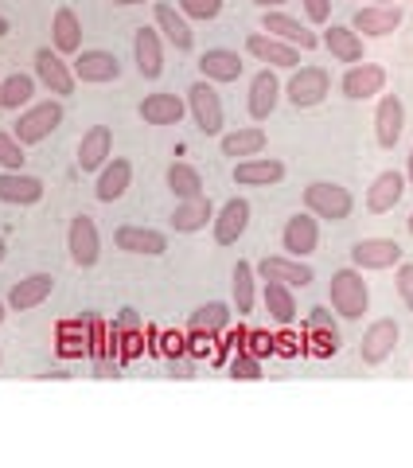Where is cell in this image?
I'll return each instance as SVG.
<instances>
[{"label": "cell", "instance_id": "816d5d0a", "mask_svg": "<svg viewBox=\"0 0 413 468\" xmlns=\"http://www.w3.org/2000/svg\"><path fill=\"white\" fill-rule=\"evenodd\" d=\"M5 254H8V246H5V239H0V261H5Z\"/></svg>", "mask_w": 413, "mask_h": 468}, {"label": "cell", "instance_id": "603a6c76", "mask_svg": "<svg viewBox=\"0 0 413 468\" xmlns=\"http://www.w3.org/2000/svg\"><path fill=\"white\" fill-rule=\"evenodd\" d=\"M51 292H55V277H51V273H27V277H20V282L12 285V292H8V309H16V313L39 309V304L48 301Z\"/></svg>", "mask_w": 413, "mask_h": 468}, {"label": "cell", "instance_id": "db71d44e", "mask_svg": "<svg viewBox=\"0 0 413 468\" xmlns=\"http://www.w3.org/2000/svg\"><path fill=\"white\" fill-rule=\"evenodd\" d=\"M378 5H394V0H378Z\"/></svg>", "mask_w": 413, "mask_h": 468}, {"label": "cell", "instance_id": "f6af8a7d", "mask_svg": "<svg viewBox=\"0 0 413 468\" xmlns=\"http://www.w3.org/2000/svg\"><path fill=\"white\" fill-rule=\"evenodd\" d=\"M304 5V16L312 24H328L332 20V0H301Z\"/></svg>", "mask_w": 413, "mask_h": 468}, {"label": "cell", "instance_id": "52a82bcc", "mask_svg": "<svg viewBox=\"0 0 413 468\" xmlns=\"http://www.w3.org/2000/svg\"><path fill=\"white\" fill-rule=\"evenodd\" d=\"M320 246V218L312 211H297L281 230V250L289 258H308Z\"/></svg>", "mask_w": 413, "mask_h": 468}, {"label": "cell", "instance_id": "3957f363", "mask_svg": "<svg viewBox=\"0 0 413 468\" xmlns=\"http://www.w3.org/2000/svg\"><path fill=\"white\" fill-rule=\"evenodd\" d=\"M58 125H63V101H39V106H27V110L16 117L12 133H16V141L27 149V144L48 141Z\"/></svg>", "mask_w": 413, "mask_h": 468}, {"label": "cell", "instance_id": "83f0119b", "mask_svg": "<svg viewBox=\"0 0 413 468\" xmlns=\"http://www.w3.org/2000/svg\"><path fill=\"white\" fill-rule=\"evenodd\" d=\"M199 70H203L206 82H234V79H242L246 63H242L238 51H230V48H211V51L199 55Z\"/></svg>", "mask_w": 413, "mask_h": 468}, {"label": "cell", "instance_id": "277c9868", "mask_svg": "<svg viewBox=\"0 0 413 468\" xmlns=\"http://www.w3.org/2000/svg\"><path fill=\"white\" fill-rule=\"evenodd\" d=\"M187 110H191V117H196L199 133H206V137H218V133H223V122H227L223 98H218V90H215V86L206 82V79H199V82L187 86Z\"/></svg>", "mask_w": 413, "mask_h": 468}, {"label": "cell", "instance_id": "b9f144b4", "mask_svg": "<svg viewBox=\"0 0 413 468\" xmlns=\"http://www.w3.org/2000/svg\"><path fill=\"white\" fill-rule=\"evenodd\" d=\"M230 378H242V383H258L261 378V359L249 356V351H238L230 359Z\"/></svg>", "mask_w": 413, "mask_h": 468}, {"label": "cell", "instance_id": "8fae6325", "mask_svg": "<svg viewBox=\"0 0 413 468\" xmlns=\"http://www.w3.org/2000/svg\"><path fill=\"white\" fill-rule=\"evenodd\" d=\"M397 324L394 320H375L371 328L363 332V340H359V359L366 363V367H378V363H387L394 356V347H397Z\"/></svg>", "mask_w": 413, "mask_h": 468}, {"label": "cell", "instance_id": "484cf974", "mask_svg": "<svg viewBox=\"0 0 413 468\" xmlns=\"http://www.w3.org/2000/svg\"><path fill=\"white\" fill-rule=\"evenodd\" d=\"M113 156V133L110 125H94L86 129L82 141H79V168L82 172H101V165Z\"/></svg>", "mask_w": 413, "mask_h": 468}, {"label": "cell", "instance_id": "bcb514c9", "mask_svg": "<svg viewBox=\"0 0 413 468\" xmlns=\"http://www.w3.org/2000/svg\"><path fill=\"white\" fill-rule=\"evenodd\" d=\"M249 340H254V347H249V356H270V351H273V344H270V335H261V332H254V335H249Z\"/></svg>", "mask_w": 413, "mask_h": 468}, {"label": "cell", "instance_id": "30bf717a", "mask_svg": "<svg viewBox=\"0 0 413 468\" xmlns=\"http://www.w3.org/2000/svg\"><path fill=\"white\" fill-rule=\"evenodd\" d=\"M402 261V246L394 239H359L351 246V266L355 270H394Z\"/></svg>", "mask_w": 413, "mask_h": 468}, {"label": "cell", "instance_id": "8d00e7d4", "mask_svg": "<svg viewBox=\"0 0 413 468\" xmlns=\"http://www.w3.org/2000/svg\"><path fill=\"white\" fill-rule=\"evenodd\" d=\"M223 153L227 156H261L265 153V129L261 125H246V129H234V133L223 137Z\"/></svg>", "mask_w": 413, "mask_h": 468}, {"label": "cell", "instance_id": "7a4b0ae2", "mask_svg": "<svg viewBox=\"0 0 413 468\" xmlns=\"http://www.w3.org/2000/svg\"><path fill=\"white\" fill-rule=\"evenodd\" d=\"M304 207L312 211L316 218H328V223H344L355 207V199L344 184H332V180H316L304 187Z\"/></svg>", "mask_w": 413, "mask_h": 468}, {"label": "cell", "instance_id": "2e32d148", "mask_svg": "<svg viewBox=\"0 0 413 468\" xmlns=\"http://www.w3.org/2000/svg\"><path fill=\"white\" fill-rule=\"evenodd\" d=\"M132 58H137L141 79H160L164 75V43H160L156 27H137L132 32Z\"/></svg>", "mask_w": 413, "mask_h": 468}, {"label": "cell", "instance_id": "5b68a950", "mask_svg": "<svg viewBox=\"0 0 413 468\" xmlns=\"http://www.w3.org/2000/svg\"><path fill=\"white\" fill-rule=\"evenodd\" d=\"M328 90H332L328 70L323 67H301V70H292V79L285 86V98L297 110H312V106H320V101L328 98Z\"/></svg>", "mask_w": 413, "mask_h": 468}, {"label": "cell", "instance_id": "f546056e", "mask_svg": "<svg viewBox=\"0 0 413 468\" xmlns=\"http://www.w3.org/2000/svg\"><path fill=\"white\" fill-rule=\"evenodd\" d=\"M277 101H281V82H277V75L265 67L254 75V82H249V117H254V122H265V117L277 110Z\"/></svg>", "mask_w": 413, "mask_h": 468}, {"label": "cell", "instance_id": "7dc6e473", "mask_svg": "<svg viewBox=\"0 0 413 468\" xmlns=\"http://www.w3.org/2000/svg\"><path fill=\"white\" fill-rule=\"evenodd\" d=\"M258 8H277V5H285V0H254Z\"/></svg>", "mask_w": 413, "mask_h": 468}, {"label": "cell", "instance_id": "6da1fadb", "mask_svg": "<svg viewBox=\"0 0 413 468\" xmlns=\"http://www.w3.org/2000/svg\"><path fill=\"white\" fill-rule=\"evenodd\" d=\"M328 301L344 320H363L366 304H371V285L363 282V270H335L328 282Z\"/></svg>", "mask_w": 413, "mask_h": 468}, {"label": "cell", "instance_id": "681fc988", "mask_svg": "<svg viewBox=\"0 0 413 468\" xmlns=\"http://www.w3.org/2000/svg\"><path fill=\"white\" fill-rule=\"evenodd\" d=\"M406 180L413 184V149H409V172H406Z\"/></svg>", "mask_w": 413, "mask_h": 468}, {"label": "cell", "instance_id": "d6a6232c", "mask_svg": "<svg viewBox=\"0 0 413 468\" xmlns=\"http://www.w3.org/2000/svg\"><path fill=\"white\" fill-rule=\"evenodd\" d=\"M227 324H230V304H223V301H211V304H199L196 313H191V320H187V332L196 335V340H211V335H218V332H227Z\"/></svg>", "mask_w": 413, "mask_h": 468}, {"label": "cell", "instance_id": "74e56055", "mask_svg": "<svg viewBox=\"0 0 413 468\" xmlns=\"http://www.w3.org/2000/svg\"><path fill=\"white\" fill-rule=\"evenodd\" d=\"M32 94H36V79L32 75H8V79H0V106H5V110L32 106Z\"/></svg>", "mask_w": 413, "mask_h": 468}, {"label": "cell", "instance_id": "9c48e42d", "mask_svg": "<svg viewBox=\"0 0 413 468\" xmlns=\"http://www.w3.org/2000/svg\"><path fill=\"white\" fill-rule=\"evenodd\" d=\"M36 79L48 86L51 94H58V98L75 94V86H79L75 70H70V67L63 63V55L51 51V48H39V51H36Z\"/></svg>", "mask_w": 413, "mask_h": 468}, {"label": "cell", "instance_id": "9a60e30c", "mask_svg": "<svg viewBox=\"0 0 413 468\" xmlns=\"http://www.w3.org/2000/svg\"><path fill=\"white\" fill-rule=\"evenodd\" d=\"M246 51L258 58V63H270V67H285V70H297L301 63V48H292L285 39H273L265 32H249L246 36Z\"/></svg>", "mask_w": 413, "mask_h": 468}, {"label": "cell", "instance_id": "4316f807", "mask_svg": "<svg viewBox=\"0 0 413 468\" xmlns=\"http://www.w3.org/2000/svg\"><path fill=\"white\" fill-rule=\"evenodd\" d=\"M43 199V180L27 172H0V203H16V207H32Z\"/></svg>", "mask_w": 413, "mask_h": 468}, {"label": "cell", "instance_id": "44dd1931", "mask_svg": "<svg viewBox=\"0 0 413 468\" xmlns=\"http://www.w3.org/2000/svg\"><path fill=\"white\" fill-rule=\"evenodd\" d=\"M137 113H141L144 125H180L184 113H187V101L180 94H172V90H156V94H149L141 101Z\"/></svg>", "mask_w": 413, "mask_h": 468}, {"label": "cell", "instance_id": "4dcf8cb0", "mask_svg": "<svg viewBox=\"0 0 413 468\" xmlns=\"http://www.w3.org/2000/svg\"><path fill=\"white\" fill-rule=\"evenodd\" d=\"M320 43L332 51L335 63H351V67L363 63V36H359L351 24H332L328 32H323Z\"/></svg>", "mask_w": 413, "mask_h": 468}, {"label": "cell", "instance_id": "8992f818", "mask_svg": "<svg viewBox=\"0 0 413 468\" xmlns=\"http://www.w3.org/2000/svg\"><path fill=\"white\" fill-rule=\"evenodd\" d=\"M67 250H70V261L82 270L98 266L101 258V234H98V223L90 215H75L67 227Z\"/></svg>", "mask_w": 413, "mask_h": 468}, {"label": "cell", "instance_id": "7402d4cb", "mask_svg": "<svg viewBox=\"0 0 413 468\" xmlns=\"http://www.w3.org/2000/svg\"><path fill=\"white\" fill-rule=\"evenodd\" d=\"M261 32L265 36H273V39H285L292 43V48H301V51H312L316 48V32H308V27L297 20V16H285V12H270L265 8V16H261Z\"/></svg>", "mask_w": 413, "mask_h": 468}, {"label": "cell", "instance_id": "5bb4252c", "mask_svg": "<svg viewBox=\"0 0 413 468\" xmlns=\"http://www.w3.org/2000/svg\"><path fill=\"white\" fill-rule=\"evenodd\" d=\"M249 199H242V196H234V199H227L223 207L215 211V242L218 246H234L246 234V227H249Z\"/></svg>", "mask_w": 413, "mask_h": 468}, {"label": "cell", "instance_id": "60d3db41", "mask_svg": "<svg viewBox=\"0 0 413 468\" xmlns=\"http://www.w3.org/2000/svg\"><path fill=\"white\" fill-rule=\"evenodd\" d=\"M24 144L16 141V133H5L0 129V168L5 172H24Z\"/></svg>", "mask_w": 413, "mask_h": 468}, {"label": "cell", "instance_id": "7c38bea8", "mask_svg": "<svg viewBox=\"0 0 413 468\" xmlns=\"http://www.w3.org/2000/svg\"><path fill=\"white\" fill-rule=\"evenodd\" d=\"M382 86H387V70L378 63H366V58L355 67H347V75L339 79V90H344V98H351V101L375 98V94H382Z\"/></svg>", "mask_w": 413, "mask_h": 468}, {"label": "cell", "instance_id": "ab89813d", "mask_svg": "<svg viewBox=\"0 0 413 468\" xmlns=\"http://www.w3.org/2000/svg\"><path fill=\"white\" fill-rule=\"evenodd\" d=\"M308 328L320 332L323 351H339V328H335V320H332L328 309H312V313H308Z\"/></svg>", "mask_w": 413, "mask_h": 468}, {"label": "cell", "instance_id": "1f68e13d", "mask_svg": "<svg viewBox=\"0 0 413 468\" xmlns=\"http://www.w3.org/2000/svg\"><path fill=\"white\" fill-rule=\"evenodd\" d=\"M206 223H215V207L211 199L199 196V199H180L172 211V227L180 234H196V230H206Z\"/></svg>", "mask_w": 413, "mask_h": 468}, {"label": "cell", "instance_id": "f35d334b", "mask_svg": "<svg viewBox=\"0 0 413 468\" xmlns=\"http://www.w3.org/2000/svg\"><path fill=\"white\" fill-rule=\"evenodd\" d=\"M254 282H258V270L249 261H238L234 266V309H238V316L254 309Z\"/></svg>", "mask_w": 413, "mask_h": 468}, {"label": "cell", "instance_id": "7bdbcfd3", "mask_svg": "<svg viewBox=\"0 0 413 468\" xmlns=\"http://www.w3.org/2000/svg\"><path fill=\"white\" fill-rule=\"evenodd\" d=\"M180 12L187 20H215L223 12V0H180Z\"/></svg>", "mask_w": 413, "mask_h": 468}, {"label": "cell", "instance_id": "d6986e66", "mask_svg": "<svg viewBox=\"0 0 413 468\" xmlns=\"http://www.w3.org/2000/svg\"><path fill=\"white\" fill-rule=\"evenodd\" d=\"M113 242H117V250H125V254H149V258H160L168 250V234L164 230H153V227H117L113 234Z\"/></svg>", "mask_w": 413, "mask_h": 468}, {"label": "cell", "instance_id": "e575fe53", "mask_svg": "<svg viewBox=\"0 0 413 468\" xmlns=\"http://www.w3.org/2000/svg\"><path fill=\"white\" fill-rule=\"evenodd\" d=\"M261 301H265V313H270L277 324H292V320H297V301H292V289H289V285L265 282Z\"/></svg>", "mask_w": 413, "mask_h": 468}, {"label": "cell", "instance_id": "ffe728a7", "mask_svg": "<svg viewBox=\"0 0 413 468\" xmlns=\"http://www.w3.org/2000/svg\"><path fill=\"white\" fill-rule=\"evenodd\" d=\"M285 180V165L277 156H246L234 165V184L242 187H270Z\"/></svg>", "mask_w": 413, "mask_h": 468}, {"label": "cell", "instance_id": "c3c4849f", "mask_svg": "<svg viewBox=\"0 0 413 468\" xmlns=\"http://www.w3.org/2000/svg\"><path fill=\"white\" fill-rule=\"evenodd\" d=\"M113 5H122V8H132V5H149V0H113Z\"/></svg>", "mask_w": 413, "mask_h": 468}, {"label": "cell", "instance_id": "ee69618b", "mask_svg": "<svg viewBox=\"0 0 413 468\" xmlns=\"http://www.w3.org/2000/svg\"><path fill=\"white\" fill-rule=\"evenodd\" d=\"M397 297H402V304L413 313V261H397Z\"/></svg>", "mask_w": 413, "mask_h": 468}, {"label": "cell", "instance_id": "f1b7e54d", "mask_svg": "<svg viewBox=\"0 0 413 468\" xmlns=\"http://www.w3.org/2000/svg\"><path fill=\"white\" fill-rule=\"evenodd\" d=\"M156 32L164 36L175 51H191L196 48V32H191V24L180 8H172V5H160L156 0Z\"/></svg>", "mask_w": 413, "mask_h": 468}, {"label": "cell", "instance_id": "f5cc1de1", "mask_svg": "<svg viewBox=\"0 0 413 468\" xmlns=\"http://www.w3.org/2000/svg\"><path fill=\"white\" fill-rule=\"evenodd\" d=\"M5 309H8V301H0V320H5Z\"/></svg>", "mask_w": 413, "mask_h": 468}, {"label": "cell", "instance_id": "d590c367", "mask_svg": "<svg viewBox=\"0 0 413 468\" xmlns=\"http://www.w3.org/2000/svg\"><path fill=\"white\" fill-rule=\"evenodd\" d=\"M168 192L175 199H199L203 196V176L196 165H184V160H175V165H168Z\"/></svg>", "mask_w": 413, "mask_h": 468}, {"label": "cell", "instance_id": "e0dca14e", "mask_svg": "<svg viewBox=\"0 0 413 468\" xmlns=\"http://www.w3.org/2000/svg\"><path fill=\"white\" fill-rule=\"evenodd\" d=\"M406 133V106L397 94H382L378 98V110H375V137L382 149H394Z\"/></svg>", "mask_w": 413, "mask_h": 468}, {"label": "cell", "instance_id": "11a10c76", "mask_svg": "<svg viewBox=\"0 0 413 468\" xmlns=\"http://www.w3.org/2000/svg\"><path fill=\"white\" fill-rule=\"evenodd\" d=\"M409 234H413V215H409Z\"/></svg>", "mask_w": 413, "mask_h": 468}, {"label": "cell", "instance_id": "cb8c5ba5", "mask_svg": "<svg viewBox=\"0 0 413 468\" xmlns=\"http://www.w3.org/2000/svg\"><path fill=\"white\" fill-rule=\"evenodd\" d=\"M397 24H402V8L397 5H366L355 12V20H351V27H355L359 36H371V39L390 36Z\"/></svg>", "mask_w": 413, "mask_h": 468}, {"label": "cell", "instance_id": "f907efd6", "mask_svg": "<svg viewBox=\"0 0 413 468\" xmlns=\"http://www.w3.org/2000/svg\"><path fill=\"white\" fill-rule=\"evenodd\" d=\"M0 36H8V20L5 16H0Z\"/></svg>", "mask_w": 413, "mask_h": 468}, {"label": "cell", "instance_id": "d4e9b609", "mask_svg": "<svg viewBox=\"0 0 413 468\" xmlns=\"http://www.w3.org/2000/svg\"><path fill=\"white\" fill-rule=\"evenodd\" d=\"M129 180H132V165L125 156H110L106 165L98 172V184H94V196L101 203H117L125 192H129Z\"/></svg>", "mask_w": 413, "mask_h": 468}, {"label": "cell", "instance_id": "ba28073f", "mask_svg": "<svg viewBox=\"0 0 413 468\" xmlns=\"http://www.w3.org/2000/svg\"><path fill=\"white\" fill-rule=\"evenodd\" d=\"M265 282H281V285H289V289H304V285H312L316 282V273H312V266H308L304 258H289V254H273V258H261L258 266H254Z\"/></svg>", "mask_w": 413, "mask_h": 468}, {"label": "cell", "instance_id": "836d02e7", "mask_svg": "<svg viewBox=\"0 0 413 468\" xmlns=\"http://www.w3.org/2000/svg\"><path fill=\"white\" fill-rule=\"evenodd\" d=\"M51 43L58 55H75L82 51V20L75 16V8H58L51 20Z\"/></svg>", "mask_w": 413, "mask_h": 468}, {"label": "cell", "instance_id": "ac0fdd59", "mask_svg": "<svg viewBox=\"0 0 413 468\" xmlns=\"http://www.w3.org/2000/svg\"><path fill=\"white\" fill-rule=\"evenodd\" d=\"M402 196H406V176L387 168V172L375 176L371 187H366V211H371V215H387V211H394L397 203H402Z\"/></svg>", "mask_w": 413, "mask_h": 468}, {"label": "cell", "instance_id": "4fadbf2b", "mask_svg": "<svg viewBox=\"0 0 413 468\" xmlns=\"http://www.w3.org/2000/svg\"><path fill=\"white\" fill-rule=\"evenodd\" d=\"M70 70H75V79H79V82L101 86V82H117V79H122V58H117L113 51L94 48V51H82Z\"/></svg>", "mask_w": 413, "mask_h": 468}]
</instances>
